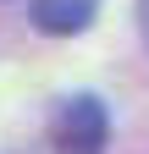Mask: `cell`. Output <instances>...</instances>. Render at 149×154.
<instances>
[{"label": "cell", "instance_id": "cell-1", "mask_svg": "<svg viewBox=\"0 0 149 154\" xmlns=\"http://www.w3.org/2000/svg\"><path fill=\"white\" fill-rule=\"evenodd\" d=\"M50 143L61 154H105L110 143V110L100 94H66L50 116Z\"/></svg>", "mask_w": 149, "mask_h": 154}, {"label": "cell", "instance_id": "cell-2", "mask_svg": "<svg viewBox=\"0 0 149 154\" xmlns=\"http://www.w3.org/2000/svg\"><path fill=\"white\" fill-rule=\"evenodd\" d=\"M100 0H33V28L50 38H72L83 28H94Z\"/></svg>", "mask_w": 149, "mask_h": 154}, {"label": "cell", "instance_id": "cell-3", "mask_svg": "<svg viewBox=\"0 0 149 154\" xmlns=\"http://www.w3.org/2000/svg\"><path fill=\"white\" fill-rule=\"evenodd\" d=\"M138 33H144V50H149V0H138Z\"/></svg>", "mask_w": 149, "mask_h": 154}]
</instances>
